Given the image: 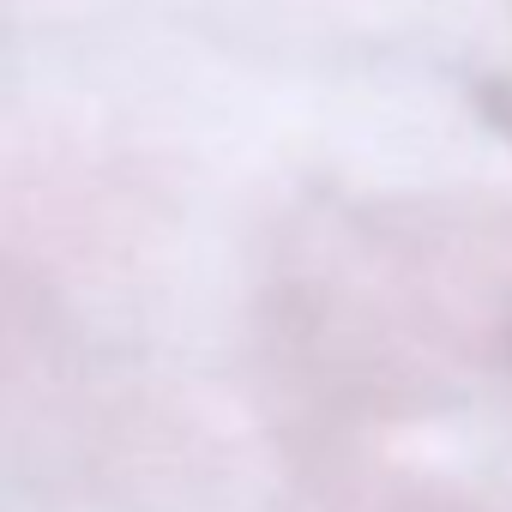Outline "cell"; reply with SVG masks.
<instances>
[{
	"label": "cell",
	"mask_w": 512,
	"mask_h": 512,
	"mask_svg": "<svg viewBox=\"0 0 512 512\" xmlns=\"http://www.w3.org/2000/svg\"><path fill=\"white\" fill-rule=\"evenodd\" d=\"M500 350H506V368H512V284H506V308H500Z\"/></svg>",
	"instance_id": "obj_1"
},
{
	"label": "cell",
	"mask_w": 512,
	"mask_h": 512,
	"mask_svg": "<svg viewBox=\"0 0 512 512\" xmlns=\"http://www.w3.org/2000/svg\"><path fill=\"white\" fill-rule=\"evenodd\" d=\"M398 512H470V506H446V500H410V506H398Z\"/></svg>",
	"instance_id": "obj_2"
}]
</instances>
